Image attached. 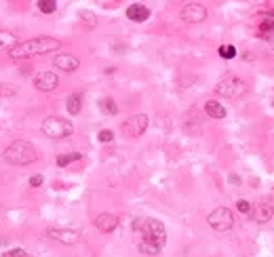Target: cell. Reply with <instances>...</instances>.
<instances>
[{
    "label": "cell",
    "mask_w": 274,
    "mask_h": 257,
    "mask_svg": "<svg viewBox=\"0 0 274 257\" xmlns=\"http://www.w3.org/2000/svg\"><path fill=\"white\" fill-rule=\"evenodd\" d=\"M180 17L186 23H201V21H205L207 19V9L202 4H199V2H190V4H186L182 9Z\"/></svg>",
    "instance_id": "obj_7"
},
{
    "label": "cell",
    "mask_w": 274,
    "mask_h": 257,
    "mask_svg": "<svg viewBox=\"0 0 274 257\" xmlns=\"http://www.w3.org/2000/svg\"><path fill=\"white\" fill-rule=\"evenodd\" d=\"M272 106H274V101H272Z\"/></svg>",
    "instance_id": "obj_30"
},
{
    "label": "cell",
    "mask_w": 274,
    "mask_h": 257,
    "mask_svg": "<svg viewBox=\"0 0 274 257\" xmlns=\"http://www.w3.org/2000/svg\"><path fill=\"white\" fill-rule=\"evenodd\" d=\"M127 17L131 19V21H146V19L150 17V9L144 4H131L129 9H127Z\"/></svg>",
    "instance_id": "obj_14"
},
{
    "label": "cell",
    "mask_w": 274,
    "mask_h": 257,
    "mask_svg": "<svg viewBox=\"0 0 274 257\" xmlns=\"http://www.w3.org/2000/svg\"><path fill=\"white\" fill-rule=\"evenodd\" d=\"M116 226H118V217L114 213H101L95 217V228L99 232H112V230H116Z\"/></svg>",
    "instance_id": "obj_12"
},
{
    "label": "cell",
    "mask_w": 274,
    "mask_h": 257,
    "mask_svg": "<svg viewBox=\"0 0 274 257\" xmlns=\"http://www.w3.org/2000/svg\"><path fill=\"white\" fill-rule=\"evenodd\" d=\"M53 66L59 68L61 72H74V70L80 68V61H78V57H74L70 53H59L53 57Z\"/></svg>",
    "instance_id": "obj_11"
},
{
    "label": "cell",
    "mask_w": 274,
    "mask_h": 257,
    "mask_svg": "<svg viewBox=\"0 0 274 257\" xmlns=\"http://www.w3.org/2000/svg\"><path fill=\"white\" fill-rule=\"evenodd\" d=\"M148 125H150V118L146 116V114H135V116H131L123 125V131L127 135H131V137H139V135L148 128Z\"/></svg>",
    "instance_id": "obj_8"
},
{
    "label": "cell",
    "mask_w": 274,
    "mask_h": 257,
    "mask_svg": "<svg viewBox=\"0 0 274 257\" xmlns=\"http://www.w3.org/2000/svg\"><path fill=\"white\" fill-rule=\"evenodd\" d=\"M57 85H59V78H57L55 72H40V74H36V78H34V87L38 91H44V93L57 89Z\"/></svg>",
    "instance_id": "obj_10"
},
{
    "label": "cell",
    "mask_w": 274,
    "mask_h": 257,
    "mask_svg": "<svg viewBox=\"0 0 274 257\" xmlns=\"http://www.w3.org/2000/svg\"><path fill=\"white\" fill-rule=\"evenodd\" d=\"M97 139L101 141V144H108V141H112V139H114V133L110 131V128H104V131H99Z\"/></svg>",
    "instance_id": "obj_26"
},
{
    "label": "cell",
    "mask_w": 274,
    "mask_h": 257,
    "mask_svg": "<svg viewBox=\"0 0 274 257\" xmlns=\"http://www.w3.org/2000/svg\"><path fill=\"white\" fill-rule=\"evenodd\" d=\"M66 108H68V112L72 114V116H78L80 110H82V95H80V93H72V95L68 97Z\"/></svg>",
    "instance_id": "obj_16"
},
{
    "label": "cell",
    "mask_w": 274,
    "mask_h": 257,
    "mask_svg": "<svg viewBox=\"0 0 274 257\" xmlns=\"http://www.w3.org/2000/svg\"><path fill=\"white\" fill-rule=\"evenodd\" d=\"M72 131H74V125L59 116H49L42 123V133L51 139H63L68 135H72Z\"/></svg>",
    "instance_id": "obj_4"
},
{
    "label": "cell",
    "mask_w": 274,
    "mask_h": 257,
    "mask_svg": "<svg viewBox=\"0 0 274 257\" xmlns=\"http://www.w3.org/2000/svg\"><path fill=\"white\" fill-rule=\"evenodd\" d=\"M17 44V36L13 32L0 30V49H13Z\"/></svg>",
    "instance_id": "obj_17"
},
{
    "label": "cell",
    "mask_w": 274,
    "mask_h": 257,
    "mask_svg": "<svg viewBox=\"0 0 274 257\" xmlns=\"http://www.w3.org/2000/svg\"><path fill=\"white\" fill-rule=\"evenodd\" d=\"M215 93L219 95V97H226V99H240L243 95L247 93V85L237 76H230V78H224L218 82V87H215Z\"/></svg>",
    "instance_id": "obj_5"
},
{
    "label": "cell",
    "mask_w": 274,
    "mask_h": 257,
    "mask_svg": "<svg viewBox=\"0 0 274 257\" xmlns=\"http://www.w3.org/2000/svg\"><path fill=\"white\" fill-rule=\"evenodd\" d=\"M2 95H4V89H2V85H0V97H2Z\"/></svg>",
    "instance_id": "obj_29"
},
{
    "label": "cell",
    "mask_w": 274,
    "mask_h": 257,
    "mask_svg": "<svg viewBox=\"0 0 274 257\" xmlns=\"http://www.w3.org/2000/svg\"><path fill=\"white\" fill-rule=\"evenodd\" d=\"M82 156L78 152H72V154H61V156H57V165L59 166H68L70 163H74V160H80Z\"/></svg>",
    "instance_id": "obj_20"
},
{
    "label": "cell",
    "mask_w": 274,
    "mask_h": 257,
    "mask_svg": "<svg viewBox=\"0 0 274 257\" xmlns=\"http://www.w3.org/2000/svg\"><path fill=\"white\" fill-rule=\"evenodd\" d=\"M42 182H44L42 175H32V177H30V185H32V188H38V185H42Z\"/></svg>",
    "instance_id": "obj_28"
},
{
    "label": "cell",
    "mask_w": 274,
    "mask_h": 257,
    "mask_svg": "<svg viewBox=\"0 0 274 257\" xmlns=\"http://www.w3.org/2000/svg\"><path fill=\"white\" fill-rule=\"evenodd\" d=\"M205 112L209 114V118H215V120L226 118V108L221 106L219 101H207V104H205Z\"/></svg>",
    "instance_id": "obj_15"
},
{
    "label": "cell",
    "mask_w": 274,
    "mask_h": 257,
    "mask_svg": "<svg viewBox=\"0 0 274 257\" xmlns=\"http://www.w3.org/2000/svg\"><path fill=\"white\" fill-rule=\"evenodd\" d=\"M135 230H139L142 232V240L146 242H152V245H158V247H164V242H167V230H164V226L158 220H152V217H148V220H142L135 223Z\"/></svg>",
    "instance_id": "obj_3"
},
{
    "label": "cell",
    "mask_w": 274,
    "mask_h": 257,
    "mask_svg": "<svg viewBox=\"0 0 274 257\" xmlns=\"http://www.w3.org/2000/svg\"><path fill=\"white\" fill-rule=\"evenodd\" d=\"M38 9H40L42 13H55L57 0H38Z\"/></svg>",
    "instance_id": "obj_23"
},
{
    "label": "cell",
    "mask_w": 274,
    "mask_h": 257,
    "mask_svg": "<svg viewBox=\"0 0 274 257\" xmlns=\"http://www.w3.org/2000/svg\"><path fill=\"white\" fill-rule=\"evenodd\" d=\"M61 42L57 38H32L25 42H17L13 49H9V57L11 59H30V57H38V55H47L51 51H59Z\"/></svg>",
    "instance_id": "obj_1"
},
{
    "label": "cell",
    "mask_w": 274,
    "mask_h": 257,
    "mask_svg": "<svg viewBox=\"0 0 274 257\" xmlns=\"http://www.w3.org/2000/svg\"><path fill=\"white\" fill-rule=\"evenodd\" d=\"M78 15H80V21H82V23L91 25V28H93V25H97V19H95V15H93L91 11H80Z\"/></svg>",
    "instance_id": "obj_25"
},
{
    "label": "cell",
    "mask_w": 274,
    "mask_h": 257,
    "mask_svg": "<svg viewBox=\"0 0 274 257\" xmlns=\"http://www.w3.org/2000/svg\"><path fill=\"white\" fill-rule=\"evenodd\" d=\"M99 108L104 110L106 114H110V116H114V114H118V106L114 104V99H110V97H104L99 101Z\"/></svg>",
    "instance_id": "obj_19"
},
{
    "label": "cell",
    "mask_w": 274,
    "mask_h": 257,
    "mask_svg": "<svg viewBox=\"0 0 274 257\" xmlns=\"http://www.w3.org/2000/svg\"><path fill=\"white\" fill-rule=\"evenodd\" d=\"M274 215V207L270 202H259L256 209H253V220H256L257 223H266L270 221Z\"/></svg>",
    "instance_id": "obj_13"
},
{
    "label": "cell",
    "mask_w": 274,
    "mask_h": 257,
    "mask_svg": "<svg viewBox=\"0 0 274 257\" xmlns=\"http://www.w3.org/2000/svg\"><path fill=\"white\" fill-rule=\"evenodd\" d=\"M207 221H209V226H211L215 232H228V230L234 226V215H232L230 209L218 207V209H213L211 213H209Z\"/></svg>",
    "instance_id": "obj_6"
},
{
    "label": "cell",
    "mask_w": 274,
    "mask_h": 257,
    "mask_svg": "<svg viewBox=\"0 0 274 257\" xmlns=\"http://www.w3.org/2000/svg\"><path fill=\"white\" fill-rule=\"evenodd\" d=\"M47 234L49 239L61 242V245H76L80 240V234L76 230H66V228H51Z\"/></svg>",
    "instance_id": "obj_9"
},
{
    "label": "cell",
    "mask_w": 274,
    "mask_h": 257,
    "mask_svg": "<svg viewBox=\"0 0 274 257\" xmlns=\"http://www.w3.org/2000/svg\"><path fill=\"white\" fill-rule=\"evenodd\" d=\"M237 209L243 215H251L253 213V207H251V202L247 201V198H240V201H237Z\"/></svg>",
    "instance_id": "obj_24"
},
{
    "label": "cell",
    "mask_w": 274,
    "mask_h": 257,
    "mask_svg": "<svg viewBox=\"0 0 274 257\" xmlns=\"http://www.w3.org/2000/svg\"><path fill=\"white\" fill-rule=\"evenodd\" d=\"M218 53H219V57H224V59H234V57H237V49H234L232 44H221Z\"/></svg>",
    "instance_id": "obj_22"
},
{
    "label": "cell",
    "mask_w": 274,
    "mask_h": 257,
    "mask_svg": "<svg viewBox=\"0 0 274 257\" xmlns=\"http://www.w3.org/2000/svg\"><path fill=\"white\" fill-rule=\"evenodd\" d=\"M2 158L6 160L9 165H15V166H25V165H32L38 160V152L34 144H30V141H13V144L6 147Z\"/></svg>",
    "instance_id": "obj_2"
},
{
    "label": "cell",
    "mask_w": 274,
    "mask_h": 257,
    "mask_svg": "<svg viewBox=\"0 0 274 257\" xmlns=\"http://www.w3.org/2000/svg\"><path fill=\"white\" fill-rule=\"evenodd\" d=\"M139 251L146 253V255H158V253H161V247H158V245H152V242L142 240V242H139Z\"/></svg>",
    "instance_id": "obj_21"
},
{
    "label": "cell",
    "mask_w": 274,
    "mask_h": 257,
    "mask_svg": "<svg viewBox=\"0 0 274 257\" xmlns=\"http://www.w3.org/2000/svg\"><path fill=\"white\" fill-rule=\"evenodd\" d=\"M4 257H30L28 251H23V249H11V251H6Z\"/></svg>",
    "instance_id": "obj_27"
},
{
    "label": "cell",
    "mask_w": 274,
    "mask_h": 257,
    "mask_svg": "<svg viewBox=\"0 0 274 257\" xmlns=\"http://www.w3.org/2000/svg\"><path fill=\"white\" fill-rule=\"evenodd\" d=\"M259 36L262 38H272L274 36V17H264L262 25H259Z\"/></svg>",
    "instance_id": "obj_18"
}]
</instances>
